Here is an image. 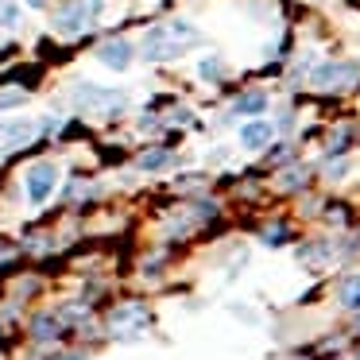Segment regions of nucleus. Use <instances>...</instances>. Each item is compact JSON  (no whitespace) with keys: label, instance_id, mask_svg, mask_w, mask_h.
I'll use <instances>...</instances> for the list:
<instances>
[{"label":"nucleus","instance_id":"obj_12","mask_svg":"<svg viewBox=\"0 0 360 360\" xmlns=\"http://www.w3.org/2000/svg\"><path fill=\"white\" fill-rule=\"evenodd\" d=\"M306 182H310V167H287V171L279 174V190H302Z\"/></svg>","mask_w":360,"mask_h":360},{"label":"nucleus","instance_id":"obj_25","mask_svg":"<svg viewBox=\"0 0 360 360\" xmlns=\"http://www.w3.org/2000/svg\"><path fill=\"white\" fill-rule=\"evenodd\" d=\"M356 248H360V236H356Z\"/></svg>","mask_w":360,"mask_h":360},{"label":"nucleus","instance_id":"obj_17","mask_svg":"<svg viewBox=\"0 0 360 360\" xmlns=\"http://www.w3.org/2000/svg\"><path fill=\"white\" fill-rule=\"evenodd\" d=\"M198 74H202L205 82H221V78H225V63H221L217 55H210V58L198 63Z\"/></svg>","mask_w":360,"mask_h":360},{"label":"nucleus","instance_id":"obj_1","mask_svg":"<svg viewBox=\"0 0 360 360\" xmlns=\"http://www.w3.org/2000/svg\"><path fill=\"white\" fill-rule=\"evenodd\" d=\"M190 43H198V27L186 24V20H171V24L151 27V32L143 35L140 55H143V63H171V58H179L182 51L190 47Z\"/></svg>","mask_w":360,"mask_h":360},{"label":"nucleus","instance_id":"obj_7","mask_svg":"<svg viewBox=\"0 0 360 360\" xmlns=\"http://www.w3.org/2000/svg\"><path fill=\"white\" fill-rule=\"evenodd\" d=\"M132 43L128 39H109V43H101L97 47V63L101 66H109V70H128L132 66Z\"/></svg>","mask_w":360,"mask_h":360},{"label":"nucleus","instance_id":"obj_11","mask_svg":"<svg viewBox=\"0 0 360 360\" xmlns=\"http://www.w3.org/2000/svg\"><path fill=\"white\" fill-rule=\"evenodd\" d=\"M128 321L143 326V321H148V306H143V302H124V306H117V310H112V318H109V326H128Z\"/></svg>","mask_w":360,"mask_h":360},{"label":"nucleus","instance_id":"obj_26","mask_svg":"<svg viewBox=\"0 0 360 360\" xmlns=\"http://www.w3.org/2000/svg\"><path fill=\"white\" fill-rule=\"evenodd\" d=\"M356 360H360V356H356Z\"/></svg>","mask_w":360,"mask_h":360},{"label":"nucleus","instance_id":"obj_16","mask_svg":"<svg viewBox=\"0 0 360 360\" xmlns=\"http://www.w3.org/2000/svg\"><path fill=\"white\" fill-rule=\"evenodd\" d=\"M259 240H264L267 248H283V244L290 240V229H287V225H279V221H275V225H267V229H264V236H259Z\"/></svg>","mask_w":360,"mask_h":360},{"label":"nucleus","instance_id":"obj_15","mask_svg":"<svg viewBox=\"0 0 360 360\" xmlns=\"http://www.w3.org/2000/svg\"><path fill=\"white\" fill-rule=\"evenodd\" d=\"M302 264H314V259H321V256H333V244L329 240H318V244H302V248L295 252Z\"/></svg>","mask_w":360,"mask_h":360},{"label":"nucleus","instance_id":"obj_2","mask_svg":"<svg viewBox=\"0 0 360 360\" xmlns=\"http://www.w3.org/2000/svg\"><path fill=\"white\" fill-rule=\"evenodd\" d=\"M105 0H63L51 16V27L58 35H82L86 27H94V20L101 16Z\"/></svg>","mask_w":360,"mask_h":360},{"label":"nucleus","instance_id":"obj_6","mask_svg":"<svg viewBox=\"0 0 360 360\" xmlns=\"http://www.w3.org/2000/svg\"><path fill=\"white\" fill-rule=\"evenodd\" d=\"M35 140L32 120H0V151H16Z\"/></svg>","mask_w":360,"mask_h":360},{"label":"nucleus","instance_id":"obj_19","mask_svg":"<svg viewBox=\"0 0 360 360\" xmlns=\"http://www.w3.org/2000/svg\"><path fill=\"white\" fill-rule=\"evenodd\" d=\"M349 140H352V132H349V128H337V136H333V140H329L326 155H329V159H333V155H341V151L349 148Z\"/></svg>","mask_w":360,"mask_h":360},{"label":"nucleus","instance_id":"obj_10","mask_svg":"<svg viewBox=\"0 0 360 360\" xmlns=\"http://www.w3.org/2000/svg\"><path fill=\"white\" fill-rule=\"evenodd\" d=\"M337 302L345 306V310H360V271L345 275L341 287H337Z\"/></svg>","mask_w":360,"mask_h":360},{"label":"nucleus","instance_id":"obj_18","mask_svg":"<svg viewBox=\"0 0 360 360\" xmlns=\"http://www.w3.org/2000/svg\"><path fill=\"white\" fill-rule=\"evenodd\" d=\"M12 27H20V8L12 0H0V32H12Z\"/></svg>","mask_w":360,"mask_h":360},{"label":"nucleus","instance_id":"obj_23","mask_svg":"<svg viewBox=\"0 0 360 360\" xmlns=\"http://www.w3.org/2000/svg\"><path fill=\"white\" fill-rule=\"evenodd\" d=\"M27 4H32V8H39V4H43V0H27Z\"/></svg>","mask_w":360,"mask_h":360},{"label":"nucleus","instance_id":"obj_13","mask_svg":"<svg viewBox=\"0 0 360 360\" xmlns=\"http://www.w3.org/2000/svg\"><path fill=\"white\" fill-rule=\"evenodd\" d=\"M171 159H174V155H171L167 148H151V151H143V155H140V171H163Z\"/></svg>","mask_w":360,"mask_h":360},{"label":"nucleus","instance_id":"obj_9","mask_svg":"<svg viewBox=\"0 0 360 360\" xmlns=\"http://www.w3.org/2000/svg\"><path fill=\"white\" fill-rule=\"evenodd\" d=\"M271 109V101H267L264 89H248V94H240L233 101V112L236 117H264V112Z\"/></svg>","mask_w":360,"mask_h":360},{"label":"nucleus","instance_id":"obj_3","mask_svg":"<svg viewBox=\"0 0 360 360\" xmlns=\"http://www.w3.org/2000/svg\"><path fill=\"white\" fill-rule=\"evenodd\" d=\"M74 105L82 112H105V117H117V112L128 109V97L117 94V89H101L94 82H78L74 86Z\"/></svg>","mask_w":360,"mask_h":360},{"label":"nucleus","instance_id":"obj_14","mask_svg":"<svg viewBox=\"0 0 360 360\" xmlns=\"http://www.w3.org/2000/svg\"><path fill=\"white\" fill-rule=\"evenodd\" d=\"M32 337L35 341H51V337H58V321L51 318V314H39V318L32 321Z\"/></svg>","mask_w":360,"mask_h":360},{"label":"nucleus","instance_id":"obj_20","mask_svg":"<svg viewBox=\"0 0 360 360\" xmlns=\"http://www.w3.org/2000/svg\"><path fill=\"white\" fill-rule=\"evenodd\" d=\"M27 101L24 89H0V109H20Z\"/></svg>","mask_w":360,"mask_h":360},{"label":"nucleus","instance_id":"obj_4","mask_svg":"<svg viewBox=\"0 0 360 360\" xmlns=\"http://www.w3.org/2000/svg\"><path fill=\"white\" fill-rule=\"evenodd\" d=\"M58 186V167L51 163V159H43V163H32L24 174V190H27V202L32 205H43L51 194H55Z\"/></svg>","mask_w":360,"mask_h":360},{"label":"nucleus","instance_id":"obj_24","mask_svg":"<svg viewBox=\"0 0 360 360\" xmlns=\"http://www.w3.org/2000/svg\"><path fill=\"white\" fill-rule=\"evenodd\" d=\"M356 329H360V310H356Z\"/></svg>","mask_w":360,"mask_h":360},{"label":"nucleus","instance_id":"obj_21","mask_svg":"<svg viewBox=\"0 0 360 360\" xmlns=\"http://www.w3.org/2000/svg\"><path fill=\"white\" fill-rule=\"evenodd\" d=\"M345 174H349V163H345V159H337V155H333V163H329V167H326V179H333V182H341V179H345Z\"/></svg>","mask_w":360,"mask_h":360},{"label":"nucleus","instance_id":"obj_5","mask_svg":"<svg viewBox=\"0 0 360 360\" xmlns=\"http://www.w3.org/2000/svg\"><path fill=\"white\" fill-rule=\"evenodd\" d=\"M360 78V66L356 63H318L310 74V82L318 89H345Z\"/></svg>","mask_w":360,"mask_h":360},{"label":"nucleus","instance_id":"obj_22","mask_svg":"<svg viewBox=\"0 0 360 360\" xmlns=\"http://www.w3.org/2000/svg\"><path fill=\"white\" fill-rule=\"evenodd\" d=\"M63 360H86V356H82V352H66Z\"/></svg>","mask_w":360,"mask_h":360},{"label":"nucleus","instance_id":"obj_8","mask_svg":"<svg viewBox=\"0 0 360 360\" xmlns=\"http://www.w3.org/2000/svg\"><path fill=\"white\" fill-rule=\"evenodd\" d=\"M271 140H275V124L264 117H252L248 124L240 128V148H248V151H264Z\"/></svg>","mask_w":360,"mask_h":360}]
</instances>
